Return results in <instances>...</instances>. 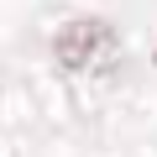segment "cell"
<instances>
[{"instance_id":"cell-1","label":"cell","mask_w":157,"mask_h":157,"mask_svg":"<svg viewBox=\"0 0 157 157\" xmlns=\"http://www.w3.org/2000/svg\"><path fill=\"white\" fill-rule=\"evenodd\" d=\"M110 47H115V37H110V26L94 21V16H78V21L58 26V37H52V58H58L68 73H94Z\"/></svg>"}]
</instances>
